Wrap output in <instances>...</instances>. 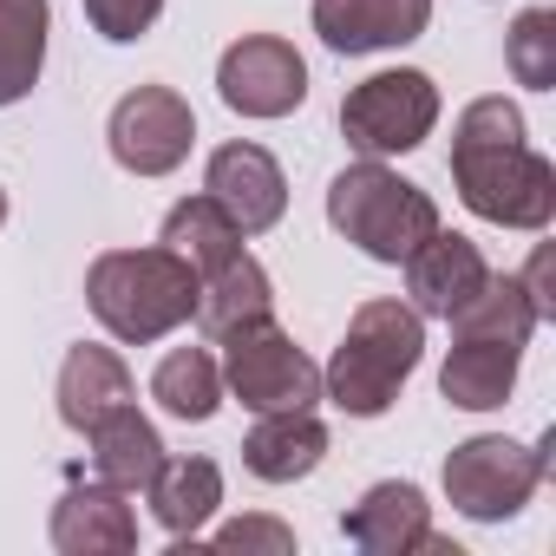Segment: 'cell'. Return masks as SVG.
Wrapping results in <instances>:
<instances>
[{
	"mask_svg": "<svg viewBox=\"0 0 556 556\" xmlns=\"http://www.w3.org/2000/svg\"><path fill=\"white\" fill-rule=\"evenodd\" d=\"M452 184L458 203L478 223L497 229H549L556 216V164L543 151H530V125L510 99H471L452 125Z\"/></svg>",
	"mask_w": 556,
	"mask_h": 556,
	"instance_id": "6da1fadb",
	"label": "cell"
},
{
	"mask_svg": "<svg viewBox=\"0 0 556 556\" xmlns=\"http://www.w3.org/2000/svg\"><path fill=\"white\" fill-rule=\"evenodd\" d=\"M419 361H426V315L413 302L374 295L354 308L334 361L321 367V400H334L348 419H380V413H393V400L419 374Z\"/></svg>",
	"mask_w": 556,
	"mask_h": 556,
	"instance_id": "7a4b0ae2",
	"label": "cell"
},
{
	"mask_svg": "<svg viewBox=\"0 0 556 556\" xmlns=\"http://www.w3.org/2000/svg\"><path fill=\"white\" fill-rule=\"evenodd\" d=\"M86 308L99 315V328L112 341L151 348V341L177 334L197 315V275L164 242H151V249H105L86 268Z\"/></svg>",
	"mask_w": 556,
	"mask_h": 556,
	"instance_id": "3957f363",
	"label": "cell"
},
{
	"mask_svg": "<svg viewBox=\"0 0 556 556\" xmlns=\"http://www.w3.org/2000/svg\"><path fill=\"white\" fill-rule=\"evenodd\" d=\"M328 229L348 236L367 262L400 268L439 229V203L413 177L387 170V157H361L328 184Z\"/></svg>",
	"mask_w": 556,
	"mask_h": 556,
	"instance_id": "277c9868",
	"label": "cell"
},
{
	"mask_svg": "<svg viewBox=\"0 0 556 556\" xmlns=\"http://www.w3.org/2000/svg\"><path fill=\"white\" fill-rule=\"evenodd\" d=\"M549 445H556L549 432L536 445H517L504 432H478V439L452 445L445 452V504L471 523H510L549 478Z\"/></svg>",
	"mask_w": 556,
	"mask_h": 556,
	"instance_id": "5b68a950",
	"label": "cell"
},
{
	"mask_svg": "<svg viewBox=\"0 0 556 556\" xmlns=\"http://www.w3.org/2000/svg\"><path fill=\"white\" fill-rule=\"evenodd\" d=\"M223 393H236L249 413H315L321 367L295 348L289 328H275V315H262L223 334Z\"/></svg>",
	"mask_w": 556,
	"mask_h": 556,
	"instance_id": "8992f818",
	"label": "cell"
},
{
	"mask_svg": "<svg viewBox=\"0 0 556 556\" xmlns=\"http://www.w3.org/2000/svg\"><path fill=\"white\" fill-rule=\"evenodd\" d=\"M432 125H439V86L419 66L374 73L341 99V138L361 157H406L432 138Z\"/></svg>",
	"mask_w": 556,
	"mask_h": 556,
	"instance_id": "52a82bcc",
	"label": "cell"
},
{
	"mask_svg": "<svg viewBox=\"0 0 556 556\" xmlns=\"http://www.w3.org/2000/svg\"><path fill=\"white\" fill-rule=\"evenodd\" d=\"M105 144H112L118 170H131V177H170L190 157V144H197V112L170 86H131L112 105V118H105Z\"/></svg>",
	"mask_w": 556,
	"mask_h": 556,
	"instance_id": "ba28073f",
	"label": "cell"
},
{
	"mask_svg": "<svg viewBox=\"0 0 556 556\" xmlns=\"http://www.w3.org/2000/svg\"><path fill=\"white\" fill-rule=\"evenodd\" d=\"M216 99L236 118H289L308 105V60L282 34H242L216 60Z\"/></svg>",
	"mask_w": 556,
	"mask_h": 556,
	"instance_id": "9c48e42d",
	"label": "cell"
},
{
	"mask_svg": "<svg viewBox=\"0 0 556 556\" xmlns=\"http://www.w3.org/2000/svg\"><path fill=\"white\" fill-rule=\"evenodd\" d=\"M203 197H216V210L242 236H262V229H275V223L289 216V177H282V164H275L262 144H249V138H229V144L210 151Z\"/></svg>",
	"mask_w": 556,
	"mask_h": 556,
	"instance_id": "30bf717a",
	"label": "cell"
},
{
	"mask_svg": "<svg viewBox=\"0 0 556 556\" xmlns=\"http://www.w3.org/2000/svg\"><path fill=\"white\" fill-rule=\"evenodd\" d=\"M406 295H413V308L426 315V321H445V315H458L478 289H484V275H491V262H484V249L471 242V236H458V229H432L406 262Z\"/></svg>",
	"mask_w": 556,
	"mask_h": 556,
	"instance_id": "8fae6325",
	"label": "cell"
},
{
	"mask_svg": "<svg viewBox=\"0 0 556 556\" xmlns=\"http://www.w3.org/2000/svg\"><path fill=\"white\" fill-rule=\"evenodd\" d=\"M315 34L328 53L361 60V53H393L432 27V0H315Z\"/></svg>",
	"mask_w": 556,
	"mask_h": 556,
	"instance_id": "7c38bea8",
	"label": "cell"
},
{
	"mask_svg": "<svg viewBox=\"0 0 556 556\" xmlns=\"http://www.w3.org/2000/svg\"><path fill=\"white\" fill-rule=\"evenodd\" d=\"M53 549L60 556H125V549H138V510L105 478L73 484L53 504Z\"/></svg>",
	"mask_w": 556,
	"mask_h": 556,
	"instance_id": "4fadbf2b",
	"label": "cell"
},
{
	"mask_svg": "<svg viewBox=\"0 0 556 556\" xmlns=\"http://www.w3.org/2000/svg\"><path fill=\"white\" fill-rule=\"evenodd\" d=\"M341 530H348V543L367 549V556H413V549L426 543V530H432V504H426V491H419L413 478H387V484H374V491L341 517Z\"/></svg>",
	"mask_w": 556,
	"mask_h": 556,
	"instance_id": "5bb4252c",
	"label": "cell"
},
{
	"mask_svg": "<svg viewBox=\"0 0 556 556\" xmlns=\"http://www.w3.org/2000/svg\"><path fill=\"white\" fill-rule=\"evenodd\" d=\"M328 458V426L315 413H255L242 432V471L262 484H295Z\"/></svg>",
	"mask_w": 556,
	"mask_h": 556,
	"instance_id": "9a60e30c",
	"label": "cell"
},
{
	"mask_svg": "<svg viewBox=\"0 0 556 556\" xmlns=\"http://www.w3.org/2000/svg\"><path fill=\"white\" fill-rule=\"evenodd\" d=\"M86 445H92V478L118 484L125 497L144 491V484L157 478V465H164V439H157V426H151L131 400L112 406L105 419H92V426H86Z\"/></svg>",
	"mask_w": 556,
	"mask_h": 556,
	"instance_id": "2e32d148",
	"label": "cell"
},
{
	"mask_svg": "<svg viewBox=\"0 0 556 556\" xmlns=\"http://www.w3.org/2000/svg\"><path fill=\"white\" fill-rule=\"evenodd\" d=\"M517 367H523V348L458 334L452 354H445V367H439V393L458 413H497L510 400V387H517Z\"/></svg>",
	"mask_w": 556,
	"mask_h": 556,
	"instance_id": "e0dca14e",
	"label": "cell"
},
{
	"mask_svg": "<svg viewBox=\"0 0 556 556\" xmlns=\"http://www.w3.org/2000/svg\"><path fill=\"white\" fill-rule=\"evenodd\" d=\"M53 400H60V426L86 432L92 419H105L112 406L131 400V367L118 361V348L79 341V348L60 361V387H53Z\"/></svg>",
	"mask_w": 556,
	"mask_h": 556,
	"instance_id": "ac0fdd59",
	"label": "cell"
},
{
	"mask_svg": "<svg viewBox=\"0 0 556 556\" xmlns=\"http://www.w3.org/2000/svg\"><path fill=\"white\" fill-rule=\"evenodd\" d=\"M262 315H275V282H268V268L242 249V255H229L223 268H210V275H197V328L210 334V341H223L229 328H242V321H262Z\"/></svg>",
	"mask_w": 556,
	"mask_h": 556,
	"instance_id": "d6986e66",
	"label": "cell"
},
{
	"mask_svg": "<svg viewBox=\"0 0 556 556\" xmlns=\"http://www.w3.org/2000/svg\"><path fill=\"white\" fill-rule=\"evenodd\" d=\"M144 497H151V517L177 536V543H197V530L216 517V504H223V471H216V458H170L164 452V465H157V478L144 484Z\"/></svg>",
	"mask_w": 556,
	"mask_h": 556,
	"instance_id": "ffe728a7",
	"label": "cell"
},
{
	"mask_svg": "<svg viewBox=\"0 0 556 556\" xmlns=\"http://www.w3.org/2000/svg\"><path fill=\"white\" fill-rule=\"evenodd\" d=\"M47 34H53V8H47V0H0V112L21 105L40 86Z\"/></svg>",
	"mask_w": 556,
	"mask_h": 556,
	"instance_id": "44dd1931",
	"label": "cell"
},
{
	"mask_svg": "<svg viewBox=\"0 0 556 556\" xmlns=\"http://www.w3.org/2000/svg\"><path fill=\"white\" fill-rule=\"evenodd\" d=\"M157 242H164L170 255H184V262H190V275H210V268H223L229 255H242V242H249V236L216 210V197H184V203H170V210H164Z\"/></svg>",
	"mask_w": 556,
	"mask_h": 556,
	"instance_id": "7402d4cb",
	"label": "cell"
},
{
	"mask_svg": "<svg viewBox=\"0 0 556 556\" xmlns=\"http://www.w3.org/2000/svg\"><path fill=\"white\" fill-rule=\"evenodd\" d=\"M151 400H157L170 419H184V426L216 419V406L229 400V393H223V361H216L210 348H170V354L157 361V374H151Z\"/></svg>",
	"mask_w": 556,
	"mask_h": 556,
	"instance_id": "603a6c76",
	"label": "cell"
},
{
	"mask_svg": "<svg viewBox=\"0 0 556 556\" xmlns=\"http://www.w3.org/2000/svg\"><path fill=\"white\" fill-rule=\"evenodd\" d=\"M445 321H452V334L510 341V348H530V334L543 328V315H536V302H530V289L517 282V275H484V289L458 315H445Z\"/></svg>",
	"mask_w": 556,
	"mask_h": 556,
	"instance_id": "cb8c5ba5",
	"label": "cell"
},
{
	"mask_svg": "<svg viewBox=\"0 0 556 556\" xmlns=\"http://www.w3.org/2000/svg\"><path fill=\"white\" fill-rule=\"evenodd\" d=\"M504 66L530 92L556 86V8H523L517 14V27L504 34Z\"/></svg>",
	"mask_w": 556,
	"mask_h": 556,
	"instance_id": "d4e9b609",
	"label": "cell"
},
{
	"mask_svg": "<svg viewBox=\"0 0 556 556\" xmlns=\"http://www.w3.org/2000/svg\"><path fill=\"white\" fill-rule=\"evenodd\" d=\"M79 8H86L92 34L112 40V47H131L164 21V0H79Z\"/></svg>",
	"mask_w": 556,
	"mask_h": 556,
	"instance_id": "484cf974",
	"label": "cell"
},
{
	"mask_svg": "<svg viewBox=\"0 0 556 556\" xmlns=\"http://www.w3.org/2000/svg\"><path fill=\"white\" fill-rule=\"evenodd\" d=\"M216 549H268V556H289L295 549V530L289 523H275V517H236L210 536Z\"/></svg>",
	"mask_w": 556,
	"mask_h": 556,
	"instance_id": "4316f807",
	"label": "cell"
},
{
	"mask_svg": "<svg viewBox=\"0 0 556 556\" xmlns=\"http://www.w3.org/2000/svg\"><path fill=\"white\" fill-rule=\"evenodd\" d=\"M517 282L530 289V302H536V315L549 321V315H556V295H549V249H536V255H530V268L517 275Z\"/></svg>",
	"mask_w": 556,
	"mask_h": 556,
	"instance_id": "83f0119b",
	"label": "cell"
},
{
	"mask_svg": "<svg viewBox=\"0 0 556 556\" xmlns=\"http://www.w3.org/2000/svg\"><path fill=\"white\" fill-rule=\"evenodd\" d=\"M0 229H8V190H0Z\"/></svg>",
	"mask_w": 556,
	"mask_h": 556,
	"instance_id": "f1b7e54d",
	"label": "cell"
}]
</instances>
